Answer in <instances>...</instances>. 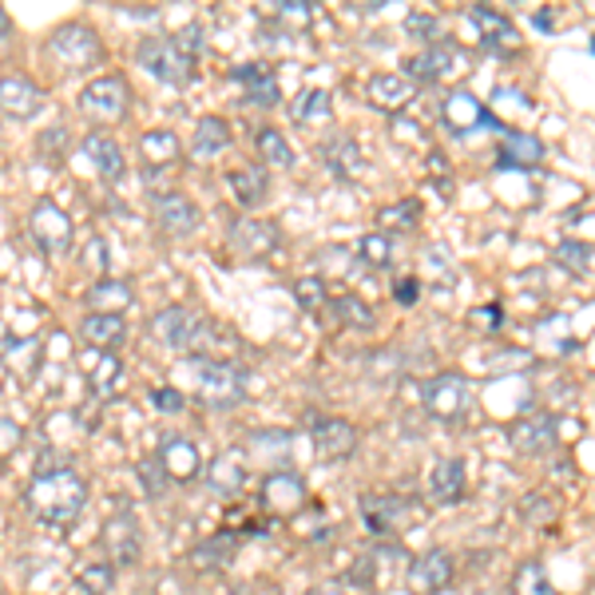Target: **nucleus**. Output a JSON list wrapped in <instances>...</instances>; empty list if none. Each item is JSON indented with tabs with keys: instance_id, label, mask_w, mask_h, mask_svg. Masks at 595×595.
<instances>
[{
	"instance_id": "f257e3e1",
	"label": "nucleus",
	"mask_w": 595,
	"mask_h": 595,
	"mask_svg": "<svg viewBox=\"0 0 595 595\" xmlns=\"http://www.w3.org/2000/svg\"><path fill=\"white\" fill-rule=\"evenodd\" d=\"M24 504L45 524H72L88 504V481L76 469H40L24 489Z\"/></svg>"
},
{
	"instance_id": "f03ea898",
	"label": "nucleus",
	"mask_w": 595,
	"mask_h": 595,
	"mask_svg": "<svg viewBox=\"0 0 595 595\" xmlns=\"http://www.w3.org/2000/svg\"><path fill=\"white\" fill-rule=\"evenodd\" d=\"M191 374L199 378V401L206 409H235L246 390H242V374L230 362H211V357H195Z\"/></svg>"
},
{
	"instance_id": "7ed1b4c3",
	"label": "nucleus",
	"mask_w": 595,
	"mask_h": 595,
	"mask_svg": "<svg viewBox=\"0 0 595 595\" xmlns=\"http://www.w3.org/2000/svg\"><path fill=\"white\" fill-rule=\"evenodd\" d=\"M421 401L433 421L453 425V421H460V417H469L472 385H469V378H460V374H436L433 381H425L421 385Z\"/></svg>"
},
{
	"instance_id": "20e7f679",
	"label": "nucleus",
	"mask_w": 595,
	"mask_h": 595,
	"mask_svg": "<svg viewBox=\"0 0 595 595\" xmlns=\"http://www.w3.org/2000/svg\"><path fill=\"white\" fill-rule=\"evenodd\" d=\"M151 338L160 345H167V350H175V354H187V350H199V345L211 338V330H206V321L195 318L191 309L163 306L160 314L151 318Z\"/></svg>"
},
{
	"instance_id": "39448f33",
	"label": "nucleus",
	"mask_w": 595,
	"mask_h": 595,
	"mask_svg": "<svg viewBox=\"0 0 595 595\" xmlns=\"http://www.w3.org/2000/svg\"><path fill=\"white\" fill-rule=\"evenodd\" d=\"M136 60H139V68H148L160 84L183 88V84L191 80V60H187L183 52H179V45L167 40V36H148V40H139Z\"/></svg>"
},
{
	"instance_id": "423d86ee",
	"label": "nucleus",
	"mask_w": 595,
	"mask_h": 595,
	"mask_svg": "<svg viewBox=\"0 0 595 595\" xmlns=\"http://www.w3.org/2000/svg\"><path fill=\"white\" fill-rule=\"evenodd\" d=\"M48 56L56 60L60 68L80 72L100 60V36L88 24H60L52 40H48Z\"/></svg>"
},
{
	"instance_id": "0eeeda50",
	"label": "nucleus",
	"mask_w": 595,
	"mask_h": 595,
	"mask_svg": "<svg viewBox=\"0 0 595 595\" xmlns=\"http://www.w3.org/2000/svg\"><path fill=\"white\" fill-rule=\"evenodd\" d=\"M362 508V524L374 532V536H397L413 524V504L405 496L378 493V496H362L357 501Z\"/></svg>"
},
{
	"instance_id": "6e6552de",
	"label": "nucleus",
	"mask_w": 595,
	"mask_h": 595,
	"mask_svg": "<svg viewBox=\"0 0 595 595\" xmlns=\"http://www.w3.org/2000/svg\"><path fill=\"white\" fill-rule=\"evenodd\" d=\"M127 100H131V92L119 76H100L80 92V112L96 124H115V119H124Z\"/></svg>"
},
{
	"instance_id": "1a4fd4ad",
	"label": "nucleus",
	"mask_w": 595,
	"mask_h": 595,
	"mask_svg": "<svg viewBox=\"0 0 595 595\" xmlns=\"http://www.w3.org/2000/svg\"><path fill=\"white\" fill-rule=\"evenodd\" d=\"M556 436H560V425H556L552 413H528V417L508 425V445L520 457H544V453H552Z\"/></svg>"
},
{
	"instance_id": "9d476101",
	"label": "nucleus",
	"mask_w": 595,
	"mask_h": 595,
	"mask_svg": "<svg viewBox=\"0 0 595 595\" xmlns=\"http://www.w3.org/2000/svg\"><path fill=\"white\" fill-rule=\"evenodd\" d=\"M28 230H33L36 246L45 254H64L72 242V218L60 211L56 203H48V199H40V203L33 206V215H28Z\"/></svg>"
},
{
	"instance_id": "9b49d317",
	"label": "nucleus",
	"mask_w": 595,
	"mask_h": 595,
	"mask_svg": "<svg viewBox=\"0 0 595 595\" xmlns=\"http://www.w3.org/2000/svg\"><path fill=\"white\" fill-rule=\"evenodd\" d=\"M469 68V56H465V48L448 45V40H436L429 52L409 60V76L413 80H445V76H460V72Z\"/></svg>"
},
{
	"instance_id": "f8f14e48",
	"label": "nucleus",
	"mask_w": 595,
	"mask_h": 595,
	"mask_svg": "<svg viewBox=\"0 0 595 595\" xmlns=\"http://www.w3.org/2000/svg\"><path fill=\"white\" fill-rule=\"evenodd\" d=\"M441 115H445V124L453 127L457 136H469L472 127H493L496 136L508 131V127H504L501 119H496V115L489 112V107H484V103L477 100L472 92H453L445 100V107H441Z\"/></svg>"
},
{
	"instance_id": "ddd939ff",
	"label": "nucleus",
	"mask_w": 595,
	"mask_h": 595,
	"mask_svg": "<svg viewBox=\"0 0 595 595\" xmlns=\"http://www.w3.org/2000/svg\"><path fill=\"white\" fill-rule=\"evenodd\" d=\"M0 103H4V115H9L12 124H21V119H33V115L45 107V92H40L28 76L9 72V76L0 80Z\"/></svg>"
},
{
	"instance_id": "4468645a",
	"label": "nucleus",
	"mask_w": 595,
	"mask_h": 595,
	"mask_svg": "<svg viewBox=\"0 0 595 595\" xmlns=\"http://www.w3.org/2000/svg\"><path fill=\"white\" fill-rule=\"evenodd\" d=\"M314 448L321 460H345L357 453V429L342 417H318L314 421Z\"/></svg>"
},
{
	"instance_id": "2eb2a0df",
	"label": "nucleus",
	"mask_w": 595,
	"mask_h": 595,
	"mask_svg": "<svg viewBox=\"0 0 595 595\" xmlns=\"http://www.w3.org/2000/svg\"><path fill=\"white\" fill-rule=\"evenodd\" d=\"M469 21L481 28L484 45L493 48L496 56H512L516 48H520V33H516V24L504 16V12L489 9V4H472L469 9Z\"/></svg>"
},
{
	"instance_id": "dca6fc26",
	"label": "nucleus",
	"mask_w": 595,
	"mask_h": 595,
	"mask_svg": "<svg viewBox=\"0 0 595 595\" xmlns=\"http://www.w3.org/2000/svg\"><path fill=\"white\" fill-rule=\"evenodd\" d=\"M453 560H448V552L433 548L425 552V556H417V560L409 564V587L417 595H436L445 592L448 584H453Z\"/></svg>"
},
{
	"instance_id": "f3484780",
	"label": "nucleus",
	"mask_w": 595,
	"mask_h": 595,
	"mask_svg": "<svg viewBox=\"0 0 595 595\" xmlns=\"http://www.w3.org/2000/svg\"><path fill=\"white\" fill-rule=\"evenodd\" d=\"M103 548H107L115 568H131V564L139 560V552H143V540H139L136 520H131L127 512L112 516V520L103 524Z\"/></svg>"
},
{
	"instance_id": "a211bd4d",
	"label": "nucleus",
	"mask_w": 595,
	"mask_h": 595,
	"mask_svg": "<svg viewBox=\"0 0 595 595\" xmlns=\"http://www.w3.org/2000/svg\"><path fill=\"white\" fill-rule=\"evenodd\" d=\"M544 160V143L528 131H504L501 136V148H496V167L501 172H532L536 163Z\"/></svg>"
},
{
	"instance_id": "6ab92c4d",
	"label": "nucleus",
	"mask_w": 595,
	"mask_h": 595,
	"mask_svg": "<svg viewBox=\"0 0 595 595\" xmlns=\"http://www.w3.org/2000/svg\"><path fill=\"white\" fill-rule=\"evenodd\" d=\"M206 484H211V493L218 496H239L242 489H246V453H239V448L218 453V457L206 465Z\"/></svg>"
},
{
	"instance_id": "aec40b11",
	"label": "nucleus",
	"mask_w": 595,
	"mask_h": 595,
	"mask_svg": "<svg viewBox=\"0 0 595 595\" xmlns=\"http://www.w3.org/2000/svg\"><path fill=\"white\" fill-rule=\"evenodd\" d=\"M302 501H306V484H302V477H294V472H270L263 481L266 512L294 516L298 508H302Z\"/></svg>"
},
{
	"instance_id": "412c9836",
	"label": "nucleus",
	"mask_w": 595,
	"mask_h": 595,
	"mask_svg": "<svg viewBox=\"0 0 595 595\" xmlns=\"http://www.w3.org/2000/svg\"><path fill=\"white\" fill-rule=\"evenodd\" d=\"M230 246L242 258H266L278 246V227L275 223H258V218H242L230 227Z\"/></svg>"
},
{
	"instance_id": "4be33fe9",
	"label": "nucleus",
	"mask_w": 595,
	"mask_h": 595,
	"mask_svg": "<svg viewBox=\"0 0 595 595\" xmlns=\"http://www.w3.org/2000/svg\"><path fill=\"white\" fill-rule=\"evenodd\" d=\"M155 218L167 235H195L199 230V206L179 191H163L155 195Z\"/></svg>"
},
{
	"instance_id": "5701e85b",
	"label": "nucleus",
	"mask_w": 595,
	"mask_h": 595,
	"mask_svg": "<svg viewBox=\"0 0 595 595\" xmlns=\"http://www.w3.org/2000/svg\"><path fill=\"white\" fill-rule=\"evenodd\" d=\"M235 84H239L242 92H246V100L258 103V107H275V103L282 100L275 72L266 68V64H242V68H235Z\"/></svg>"
},
{
	"instance_id": "b1692460",
	"label": "nucleus",
	"mask_w": 595,
	"mask_h": 595,
	"mask_svg": "<svg viewBox=\"0 0 595 595\" xmlns=\"http://www.w3.org/2000/svg\"><path fill=\"white\" fill-rule=\"evenodd\" d=\"M179 151H183L179 148V136L167 131V127H155V131H148V136L139 139V155H143V167H148L151 175L175 167V163H179Z\"/></svg>"
},
{
	"instance_id": "393cba45",
	"label": "nucleus",
	"mask_w": 595,
	"mask_h": 595,
	"mask_svg": "<svg viewBox=\"0 0 595 595\" xmlns=\"http://www.w3.org/2000/svg\"><path fill=\"white\" fill-rule=\"evenodd\" d=\"M366 96L381 112H401V107L413 100V80L409 76H397V72H381V76L369 80Z\"/></svg>"
},
{
	"instance_id": "a878e982",
	"label": "nucleus",
	"mask_w": 595,
	"mask_h": 595,
	"mask_svg": "<svg viewBox=\"0 0 595 595\" xmlns=\"http://www.w3.org/2000/svg\"><path fill=\"white\" fill-rule=\"evenodd\" d=\"M80 151L88 155V163H92L103 179H119V175H124V151H119V143H115L107 131H92V136H84Z\"/></svg>"
},
{
	"instance_id": "bb28decb",
	"label": "nucleus",
	"mask_w": 595,
	"mask_h": 595,
	"mask_svg": "<svg viewBox=\"0 0 595 595\" xmlns=\"http://www.w3.org/2000/svg\"><path fill=\"white\" fill-rule=\"evenodd\" d=\"M230 191H235V203L254 211V206H263V199L270 195V179H266V167H239V172H230Z\"/></svg>"
},
{
	"instance_id": "cd10ccee",
	"label": "nucleus",
	"mask_w": 595,
	"mask_h": 595,
	"mask_svg": "<svg viewBox=\"0 0 595 595\" xmlns=\"http://www.w3.org/2000/svg\"><path fill=\"white\" fill-rule=\"evenodd\" d=\"M124 318L119 314H88L80 318V338L92 350H115V345L124 342Z\"/></svg>"
},
{
	"instance_id": "c85d7f7f",
	"label": "nucleus",
	"mask_w": 595,
	"mask_h": 595,
	"mask_svg": "<svg viewBox=\"0 0 595 595\" xmlns=\"http://www.w3.org/2000/svg\"><path fill=\"white\" fill-rule=\"evenodd\" d=\"M294 445V436L282 433V429H270V433H251V441H246V453H251L254 460H270V472H278L282 465H290V448Z\"/></svg>"
},
{
	"instance_id": "c756f323",
	"label": "nucleus",
	"mask_w": 595,
	"mask_h": 595,
	"mask_svg": "<svg viewBox=\"0 0 595 595\" xmlns=\"http://www.w3.org/2000/svg\"><path fill=\"white\" fill-rule=\"evenodd\" d=\"M429 496L436 504H457L465 496V465L460 460H441L429 477Z\"/></svg>"
},
{
	"instance_id": "7c9ffc66",
	"label": "nucleus",
	"mask_w": 595,
	"mask_h": 595,
	"mask_svg": "<svg viewBox=\"0 0 595 595\" xmlns=\"http://www.w3.org/2000/svg\"><path fill=\"white\" fill-rule=\"evenodd\" d=\"M160 460L175 484H187L199 472V453L191 448V441H163Z\"/></svg>"
},
{
	"instance_id": "2f4dec72",
	"label": "nucleus",
	"mask_w": 595,
	"mask_h": 595,
	"mask_svg": "<svg viewBox=\"0 0 595 595\" xmlns=\"http://www.w3.org/2000/svg\"><path fill=\"white\" fill-rule=\"evenodd\" d=\"M321 155H326V167H330L338 179H357V175H362V163H366L354 139H345V136H333Z\"/></svg>"
},
{
	"instance_id": "473e14b6",
	"label": "nucleus",
	"mask_w": 595,
	"mask_h": 595,
	"mask_svg": "<svg viewBox=\"0 0 595 595\" xmlns=\"http://www.w3.org/2000/svg\"><path fill=\"white\" fill-rule=\"evenodd\" d=\"M235 552H239V536H235V532H218V536L203 540L199 548H191V564H195V568H206V572H215V568H227Z\"/></svg>"
},
{
	"instance_id": "72a5a7b5",
	"label": "nucleus",
	"mask_w": 595,
	"mask_h": 595,
	"mask_svg": "<svg viewBox=\"0 0 595 595\" xmlns=\"http://www.w3.org/2000/svg\"><path fill=\"white\" fill-rule=\"evenodd\" d=\"M131 287H127V282H96L92 290H88V294H84V302H88V309H92V314H124L127 306H131Z\"/></svg>"
},
{
	"instance_id": "f704fd0d",
	"label": "nucleus",
	"mask_w": 595,
	"mask_h": 595,
	"mask_svg": "<svg viewBox=\"0 0 595 595\" xmlns=\"http://www.w3.org/2000/svg\"><path fill=\"white\" fill-rule=\"evenodd\" d=\"M230 143V127L227 119H218V115H206V119H199L195 127V143H191V155L195 160H211V155H218V151Z\"/></svg>"
},
{
	"instance_id": "c9c22d12",
	"label": "nucleus",
	"mask_w": 595,
	"mask_h": 595,
	"mask_svg": "<svg viewBox=\"0 0 595 595\" xmlns=\"http://www.w3.org/2000/svg\"><path fill=\"white\" fill-rule=\"evenodd\" d=\"M290 119H294V124H326V119H330V96L318 92V88L298 92L294 103H290Z\"/></svg>"
},
{
	"instance_id": "e433bc0d",
	"label": "nucleus",
	"mask_w": 595,
	"mask_h": 595,
	"mask_svg": "<svg viewBox=\"0 0 595 595\" xmlns=\"http://www.w3.org/2000/svg\"><path fill=\"white\" fill-rule=\"evenodd\" d=\"M258 155H263L266 163H275V167H294V148L287 143V136L282 131H275V127H258Z\"/></svg>"
},
{
	"instance_id": "4c0bfd02",
	"label": "nucleus",
	"mask_w": 595,
	"mask_h": 595,
	"mask_svg": "<svg viewBox=\"0 0 595 595\" xmlns=\"http://www.w3.org/2000/svg\"><path fill=\"white\" fill-rule=\"evenodd\" d=\"M333 314L345 321V326H354V330H374V309L362 302L357 294H342V298H333Z\"/></svg>"
},
{
	"instance_id": "58836bf2",
	"label": "nucleus",
	"mask_w": 595,
	"mask_h": 595,
	"mask_svg": "<svg viewBox=\"0 0 595 595\" xmlns=\"http://www.w3.org/2000/svg\"><path fill=\"white\" fill-rule=\"evenodd\" d=\"M512 592L516 595H556V587L548 584V575H544V568L540 564H520L512 575Z\"/></svg>"
},
{
	"instance_id": "ea45409f",
	"label": "nucleus",
	"mask_w": 595,
	"mask_h": 595,
	"mask_svg": "<svg viewBox=\"0 0 595 595\" xmlns=\"http://www.w3.org/2000/svg\"><path fill=\"white\" fill-rule=\"evenodd\" d=\"M516 516H520V524H528V528H544V524L556 520V504H552L548 496L532 493V496H524V501L516 504Z\"/></svg>"
},
{
	"instance_id": "a19ab883",
	"label": "nucleus",
	"mask_w": 595,
	"mask_h": 595,
	"mask_svg": "<svg viewBox=\"0 0 595 595\" xmlns=\"http://www.w3.org/2000/svg\"><path fill=\"white\" fill-rule=\"evenodd\" d=\"M357 254H362V266L369 270H385L393 263V246L385 235H366V239H357Z\"/></svg>"
},
{
	"instance_id": "79ce46f5",
	"label": "nucleus",
	"mask_w": 595,
	"mask_h": 595,
	"mask_svg": "<svg viewBox=\"0 0 595 595\" xmlns=\"http://www.w3.org/2000/svg\"><path fill=\"white\" fill-rule=\"evenodd\" d=\"M167 484H172V477H167V469H163L160 457L139 460V489H143V496L160 501V496L167 493Z\"/></svg>"
},
{
	"instance_id": "37998d69",
	"label": "nucleus",
	"mask_w": 595,
	"mask_h": 595,
	"mask_svg": "<svg viewBox=\"0 0 595 595\" xmlns=\"http://www.w3.org/2000/svg\"><path fill=\"white\" fill-rule=\"evenodd\" d=\"M556 266H564L568 275H587V266H592V246L587 242H560L556 246Z\"/></svg>"
},
{
	"instance_id": "c03bdc74",
	"label": "nucleus",
	"mask_w": 595,
	"mask_h": 595,
	"mask_svg": "<svg viewBox=\"0 0 595 595\" xmlns=\"http://www.w3.org/2000/svg\"><path fill=\"white\" fill-rule=\"evenodd\" d=\"M115 584V572H112V564H88L80 572V592L84 595H107Z\"/></svg>"
},
{
	"instance_id": "a18cd8bd",
	"label": "nucleus",
	"mask_w": 595,
	"mask_h": 595,
	"mask_svg": "<svg viewBox=\"0 0 595 595\" xmlns=\"http://www.w3.org/2000/svg\"><path fill=\"white\" fill-rule=\"evenodd\" d=\"M270 16L278 24H290V28H306L314 9H309L306 0H278V4H270Z\"/></svg>"
},
{
	"instance_id": "49530a36",
	"label": "nucleus",
	"mask_w": 595,
	"mask_h": 595,
	"mask_svg": "<svg viewBox=\"0 0 595 595\" xmlns=\"http://www.w3.org/2000/svg\"><path fill=\"white\" fill-rule=\"evenodd\" d=\"M294 298H298V306L309 309V314H318V309L330 302V294H326V287H321V278H298Z\"/></svg>"
},
{
	"instance_id": "de8ad7c7",
	"label": "nucleus",
	"mask_w": 595,
	"mask_h": 595,
	"mask_svg": "<svg viewBox=\"0 0 595 595\" xmlns=\"http://www.w3.org/2000/svg\"><path fill=\"white\" fill-rule=\"evenodd\" d=\"M345 580H350V587L374 592V587H378V556H374V552H366V556H362V560L350 568V575H345Z\"/></svg>"
},
{
	"instance_id": "09e8293b",
	"label": "nucleus",
	"mask_w": 595,
	"mask_h": 595,
	"mask_svg": "<svg viewBox=\"0 0 595 595\" xmlns=\"http://www.w3.org/2000/svg\"><path fill=\"white\" fill-rule=\"evenodd\" d=\"M115 381H119V357H115V354H103L100 366L92 369V390L100 393V397H107Z\"/></svg>"
},
{
	"instance_id": "8fccbe9b",
	"label": "nucleus",
	"mask_w": 595,
	"mask_h": 595,
	"mask_svg": "<svg viewBox=\"0 0 595 595\" xmlns=\"http://www.w3.org/2000/svg\"><path fill=\"white\" fill-rule=\"evenodd\" d=\"M175 45H179V52H183V56L195 64V60L206 52V36H203V28H199V24H187V28H179Z\"/></svg>"
},
{
	"instance_id": "3c124183",
	"label": "nucleus",
	"mask_w": 595,
	"mask_h": 595,
	"mask_svg": "<svg viewBox=\"0 0 595 595\" xmlns=\"http://www.w3.org/2000/svg\"><path fill=\"white\" fill-rule=\"evenodd\" d=\"M381 227H390L397 223V230H409L413 223H417V203H401V206H381V215H378Z\"/></svg>"
},
{
	"instance_id": "603ef678",
	"label": "nucleus",
	"mask_w": 595,
	"mask_h": 595,
	"mask_svg": "<svg viewBox=\"0 0 595 595\" xmlns=\"http://www.w3.org/2000/svg\"><path fill=\"white\" fill-rule=\"evenodd\" d=\"M405 33L417 36V40H433L436 45V16H429V12H413L409 21H405Z\"/></svg>"
},
{
	"instance_id": "864d4df0",
	"label": "nucleus",
	"mask_w": 595,
	"mask_h": 595,
	"mask_svg": "<svg viewBox=\"0 0 595 595\" xmlns=\"http://www.w3.org/2000/svg\"><path fill=\"white\" fill-rule=\"evenodd\" d=\"M472 318V326H477V330H501V321H504V309L501 306H481V309H472L469 314Z\"/></svg>"
},
{
	"instance_id": "5fc2aeb1",
	"label": "nucleus",
	"mask_w": 595,
	"mask_h": 595,
	"mask_svg": "<svg viewBox=\"0 0 595 595\" xmlns=\"http://www.w3.org/2000/svg\"><path fill=\"white\" fill-rule=\"evenodd\" d=\"M151 401H155V409H163V413L183 409V393L179 390H151Z\"/></svg>"
},
{
	"instance_id": "6e6d98bb",
	"label": "nucleus",
	"mask_w": 595,
	"mask_h": 595,
	"mask_svg": "<svg viewBox=\"0 0 595 595\" xmlns=\"http://www.w3.org/2000/svg\"><path fill=\"white\" fill-rule=\"evenodd\" d=\"M417 294H421V282H417V278H401L397 287H393V298H397L401 306H413Z\"/></svg>"
},
{
	"instance_id": "4d7b16f0",
	"label": "nucleus",
	"mask_w": 595,
	"mask_h": 595,
	"mask_svg": "<svg viewBox=\"0 0 595 595\" xmlns=\"http://www.w3.org/2000/svg\"><path fill=\"white\" fill-rule=\"evenodd\" d=\"M0 433H4V457H12L16 445H21V429H16L12 417H0Z\"/></svg>"
},
{
	"instance_id": "13d9d810",
	"label": "nucleus",
	"mask_w": 595,
	"mask_h": 595,
	"mask_svg": "<svg viewBox=\"0 0 595 595\" xmlns=\"http://www.w3.org/2000/svg\"><path fill=\"white\" fill-rule=\"evenodd\" d=\"M103 242L100 239H92L88 242V251H84V266H88V270H103V266H107V258H103Z\"/></svg>"
},
{
	"instance_id": "bf43d9fd",
	"label": "nucleus",
	"mask_w": 595,
	"mask_h": 595,
	"mask_svg": "<svg viewBox=\"0 0 595 595\" xmlns=\"http://www.w3.org/2000/svg\"><path fill=\"white\" fill-rule=\"evenodd\" d=\"M64 139H68V131H64V127H52V139H40V151H60L64 148Z\"/></svg>"
},
{
	"instance_id": "052dcab7",
	"label": "nucleus",
	"mask_w": 595,
	"mask_h": 595,
	"mask_svg": "<svg viewBox=\"0 0 595 595\" xmlns=\"http://www.w3.org/2000/svg\"><path fill=\"white\" fill-rule=\"evenodd\" d=\"M306 595H345V592L338 584H318V587H309Z\"/></svg>"
},
{
	"instance_id": "680f3d73",
	"label": "nucleus",
	"mask_w": 595,
	"mask_h": 595,
	"mask_svg": "<svg viewBox=\"0 0 595 595\" xmlns=\"http://www.w3.org/2000/svg\"><path fill=\"white\" fill-rule=\"evenodd\" d=\"M0 28H4V48H9L12 45V21H9V12L0 16Z\"/></svg>"
}]
</instances>
